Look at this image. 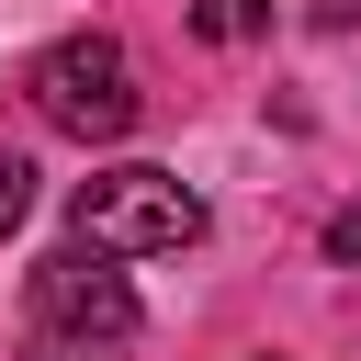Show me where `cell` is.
Segmentation results:
<instances>
[{
	"label": "cell",
	"mask_w": 361,
	"mask_h": 361,
	"mask_svg": "<svg viewBox=\"0 0 361 361\" xmlns=\"http://www.w3.org/2000/svg\"><path fill=\"white\" fill-rule=\"evenodd\" d=\"M68 237L102 248V259H169V248L203 237V192L180 169H158V158H113V169H90L68 192Z\"/></svg>",
	"instance_id": "obj_1"
},
{
	"label": "cell",
	"mask_w": 361,
	"mask_h": 361,
	"mask_svg": "<svg viewBox=\"0 0 361 361\" xmlns=\"http://www.w3.org/2000/svg\"><path fill=\"white\" fill-rule=\"evenodd\" d=\"M23 90H34V113H45L56 135H79V147H113V135L135 124V56H124L113 34H68V45H45Z\"/></svg>",
	"instance_id": "obj_2"
},
{
	"label": "cell",
	"mask_w": 361,
	"mask_h": 361,
	"mask_svg": "<svg viewBox=\"0 0 361 361\" xmlns=\"http://www.w3.org/2000/svg\"><path fill=\"white\" fill-rule=\"evenodd\" d=\"M34 327L45 338H90V350H124L135 338V282L102 259V248H45L34 259Z\"/></svg>",
	"instance_id": "obj_3"
},
{
	"label": "cell",
	"mask_w": 361,
	"mask_h": 361,
	"mask_svg": "<svg viewBox=\"0 0 361 361\" xmlns=\"http://www.w3.org/2000/svg\"><path fill=\"white\" fill-rule=\"evenodd\" d=\"M192 34L203 45H248V34H271V0H192Z\"/></svg>",
	"instance_id": "obj_4"
},
{
	"label": "cell",
	"mask_w": 361,
	"mask_h": 361,
	"mask_svg": "<svg viewBox=\"0 0 361 361\" xmlns=\"http://www.w3.org/2000/svg\"><path fill=\"white\" fill-rule=\"evenodd\" d=\"M23 214H34V169H23V158H11V147H0V237H11V226H23Z\"/></svg>",
	"instance_id": "obj_5"
},
{
	"label": "cell",
	"mask_w": 361,
	"mask_h": 361,
	"mask_svg": "<svg viewBox=\"0 0 361 361\" xmlns=\"http://www.w3.org/2000/svg\"><path fill=\"white\" fill-rule=\"evenodd\" d=\"M327 259H338V271H361V203H350V214H327Z\"/></svg>",
	"instance_id": "obj_6"
},
{
	"label": "cell",
	"mask_w": 361,
	"mask_h": 361,
	"mask_svg": "<svg viewBox=\"0 0 361 361\" xmlns=\"http://www.w3.org/2000/svg\"><path fill=\"white\" fill-rule=\"evenodd\" d=\"M23 361H113V350H90V338H45V327H34V350H23Z\"/></svg>",
	"instance_id": "obj_7"
},
{
	"label": "cell",
	"mask_w": 361,
	"mask_h": 361,
	"mask_svg": "<svg viewBox=\"0 0 361 361\" xmlns=\"http://www.w3.org/2000/svg\"><path fill=\"white\" fill-rule=\"evenodd\" d=\"M305 23H316V34H350V23H361V0H305Z\"/></svg>",
	"instance_id": "obj_8"
}]
</instances>
